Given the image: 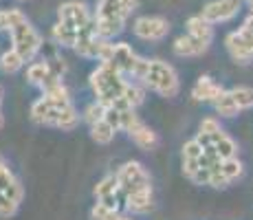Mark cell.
<instances>
[{
  "label": "cell",
  "mask_w": 253,
  "mask_h": 220,
  "mask_svg": "<svg viewBox=\"0 0 253 220\" xmlns=\"http://www.w3.org/2000/svg\"><path fill=\"white\" fill-rule=\"evenodd\" d=\"M137 9V0H97L95 33L99 38L113 40L126 27V20Z\"/></svg>",
  "instance_id": "obj_1"
},
{
  "label": "cell",
  "mask_w": 253,
  "mask_h": 220,
  "mask_svg": "<svg viewBox=\"0 0 253 220\" xmlns=\"http://www.w3.org/2000/svg\"><path fill=\"white\" fill-rule=\"evenodd\" d=\"M128 86L126 75L115 68L110 62H101L95 71L90 73V88L95 92V99L104 106L115 104L119 97H124V90Z\"/></svg>",
  "instance_id": "obj_2"
},
{
  "label": "cell",
  "mask_w": 253,
  "mask_h": 220,
  "mask_svg": "<svg viewBox=\"0 0 253 220\" xmlns=\"http://www.w3.org/2000/svg\"><path fill=\"white\" fill-rule=\"evenodd\" d=\"M31 119L40 126H48V128H60V130H73L80 124V112L75 106H57L48 101L46 97H40L36 104L31 106Z\"/></svg>",
  "instance_id": "obj_3"
},
{
  "label": "cell",
  "mask_w": 253,
  "mask_h": 220,
  "mask_svg": "<svg viewBox=\"0 0 253 220\" xmlns=\"http://www.w3.org/2000/svg\"><path fill=\"white\" fill-rule=\"evenodd\" d=\"M145 88H150L152 92L165 97V99H172V97L178 95L181 90V82H178V73L174 71L172 64L163 60H150L148 71H145V77L141 82Z\"/></svg>",
  "instance_id": "obj_4"
},
{
  "label": "cell",
  "mask_w": 253,
  "mask_h": 220,
  "mask_svg": "<svg viewBox=\"0 0 253 220\" xmlns=\"http://www.w3.org/2000/svg\"><path fill=\"white\" fill-rule=\"evenodd\" d=\"M24 198V189L7 161L0 156V218H11Z\"/></svg>",
  "instance_id": "obj_5"
},
{
  "label": "cell",
  "mask_w": 253,
  "mask_h": 220,
  "mask_svg": "<svg viewBox=\"0 0 253 220\" xmlns=\"http://www.w3.org/2000/svg\"><path fill=\"white\" fill-rule=\"evenodd\" d=\"M106 62H110L115 68H119L124 75L132 77V80H139V82H143L145 71H148V64H150V60L139 57L137 53L132 51V46L126 42H113L110 55Z\"/></svg>",
  "instance_id": "obj_6"
},
{
  "label": "cell",
  "mask_w": 253,
  "mask_h": 220,
  "mask_svg": "<svg viewBox=\"0 0 253 220\" xmlns=\"http://www.w3.org/2000/svg\"><path fill=\"white\" fill-rule=\"evenodd\" d=\"M57 22L73 29L80 38L95 33V18L90 16L88 7L84 2H80V0H69V2L60 4V9H57Z\"/></svg>",
  "instance_id": "obj_7"
},
{
  "label": "cell",
  "mask_w": 253,
  "mask_h": 220,
  "mask_svg": "<svg viewBox=\"0 0 253 220\" xmlns=\"http://www.w3.org/2000/svg\"><path fill=\"white\" fill-rule=\"evenodd\" d=\"M9 36H11L13 48L20 53L24 62H33V60H36V55L42 51V44H44L42 36L36 31V27H33L27 18H24L22 22H18L16 27L9 31Z\"/></svg>",
  "instance_id": "obj_8"
},
{
  "label": "cell",
  "mask_w": 253,
  "mask_h": 220,
  "mask_svg": "<svg viewBox=\"0 0 253 220\" xmlns=\"http://www.w3.org/2000/svg\"><path fill=\"white\" fill-rule=\"evenodd\" d=\"M225 44L233 60L240 62V64H249L253 60V13L242 22V27L238 31L227 36Z\"/></svg>",
  "instance_id": "obj_9"
},
{
  "label": "cell",
  "mask_w": 253,
  "mask_h": 220,
  "mask_svg": "<svg viewBox=\"0 0 253 220\" xmlns=\"http://www.w3.org/2000/svg\"><path fill=\"white\" fill-rule=\"evenodd\" d=\"M117 180H119L124 194H132V192H139V189L152 187L148 170L139 161H128V163L121 165L119 172H117Z\"/></svg>",
  "instance_id": "obj_10"
},
{
  "label": "cell",
  "mask_w": 253,
  "mask_h": 220,
  "mask_svg": "<svg viewBox=\"0 0 253 220\" xmlns=\"http://www.w3.org/2000/svg\"><path fill=\"white\" fill-rule=\"evenodd\" d=\"M132 31H134V36L145 42H161L169 33V22L159 16H143L134 20Z\"/></svg>",
  "instance_id": "obj_11"
},
{
  "label": "cell",
  "mask_w": 253,
  "mask_h": 220,
  "mask_svg": "<svg viewBox=\"0 0 253 220\" xmlns=\"http://www.w3.org/2000/svg\"><path fill=\"white\" fill-rule=\"evenodd\" d=\"M196 139L201 141V145L203 148H209V150H213L220 159H231V156H236L238 154V143L231 139L229 134H227L225 130H216V132H211V134H205V132H198L196 134Z\"/></svg>",
  "instance_id": "obj_12"
},
{
  "label": "cell",
  "mask_w": 253,
  "mask_h": 220,
  "mask_svg": "<svg viewBox=\"0 0 253 220\" xmlns=\"http://www.w3.org/2000/svg\"><path fill=\"white\" fill-rule=\"evenodd\" d=\"M242 9V0H211L203 7L201 16L207 22L218 24V22H227L231 18L238 16V11Z\"/></svg>",
  "instance_id": "obj_13"
},
{
  "label": "cell",
  "mask_w": 253,
  "mask_h": 220,
  "mask_svg": "<svg viewBox=\"0 0 253 220\" xmlns=\"http://www.w3.org/2000/svg\"><path fill=\"white\" fill-rule=\"evenodd\" d=\"M95 198L97 203H104L113 209H119L121 203H126V194L121 189L119 180H117V174H108L97 183L95 187Z\"/></svg>",
  "instance_id": "obj_14"
},
{
  "label": "cell",
  "mask_w": 253,
  "mask_h": 220,
  "mask_svg": "<svg viewBox=\"0 0 253 220\" xmlns=\"http://www.w3.org/2000/svg\"><path fill=\"white\" fill-rule=\"evenodd\" d=\"M203 152H205V148L201 145V141L198 139L185 141V145H183V174L187 176L189 180L194 178V174H196L198 168H201Z\"/></svg>",
  "instance_id": "obj_15"
},
{
  "label": "cell",
  "mask_w": 253,
  "mask_h": 220,
  "mask_svg": "<svg viewBox=\"0 0 253 220\" xmlns=\"http://www.w3.org/2000/svg\"><path fill=\"white\" fill-rule=\"evenodd\" d=\"M225 92V88L220 84H216V82L211 80V77H201V80L194 84L192 88V97L194 101H205V104H213V101L218 99V97Z\"/></svg>",
  "instance_id": "obj_16"
},
{
  "label": "cell",
  "mask_w": 253,
  "mask_h": 220,
  "mask_svg": "<svg viewBox=\"0 0 253 220\" xmlns=\"http://www.w3.org/2000/svg\"><path fill=\"white\" fill-rule=\"evenodd\" d=\"M174 53H176L178 57H198L203 55V53L209 48V44L201 42L198 38L189 36V33H185V36H178L176 40H174Z\"/></svg>",
  "instance_id": "obj_17"
},
{
  "label": "cell",
  "mask_w": 253,
  "mask_h": 220,
  "mask_svg": "<svg viewBox=\"0 0 253 220\" xmlns=\"http://www.w3.org/2000/svg\"><path fill=\"white\" fill-rule=\"evenodd\" d=\"M126 209L130 214H148L150 209L154 207V194H152V187H145V189H139V192H132V194H126Z\"/></svg>",
  "instance_id": "obj_18"
},
{
  "label": "cell",
  "mask_w": 253,
  "mask_h": 220,
  "mask_svg": "<svg viewBox=\"0 0 253 220\" xmlns=\"http://www.w3.org/2000/svg\"><path fill=\"white\" fill-rule=\"evenodd\" d=\"M128 134H130V139H132V143L141 150H154L157 143H159L157 132H154L152 128H148L143 121H137V124L130 126Z\"/></svg>",
  "instance_id": "obj_19"
},
{
  "label": "cell",
  "mask_w": 253,
  "mask_h": 220,
  "mask_svg": "<svg viewBox=\"0 0 253 220\" xmlns=\"http://www.w3.org/2000/svg\"><path fill=\"white\" fill-rule=\"evenodd\" d=\"M27 82L33 86H40V88H46L51 86L53 82H60V77L53 75L51 66H48V62H33L31 66L27 68Z\"/></svg>",
  "instance_id": "obj_20"
},
{
  "label": "cell",
  "mask_w": 253,
  "mask_h": 220,
  "mask_svg": "<svg viewBox=\"0 0 253 220\" xmlns=\"http://www.w3.org/2000/svg\"><path fill=\"white\" fill-rule=\"evenodd\" d=\"M187 33L189 36H194V38H198L201 42H205V44H211L213 40V27H211V22H207L203 16H192L187 20Z\"/></svg>",
  "instance_id": "obj_21"
},
{
  "label": "cell",
  "mask_w": 253,
  "mask_h": 220,
  "mask_svg": "<svg viewBox=\"0 0 253 220\" xmlns=\"http://www.w3.org/2000/svg\"><path fill=\"white\" fill-rule=\"evenodd\" d=\"M42 97H46L48 101H53V104H57V106H69V104H73L69 88L62 84V80L60 82H53V84L46 86V88H42Z\"/></svg>",
  "instance_id": "obj_22"
},
{
  "label": "cell",
  "mask_w": 253,
  "mask_h": 220,
  "mask_svg": "<svg viewBox=\"0 0 253 220\" xmlns=\"http://www.w3.org/2000/svg\"><path fill=\"white\" fill-rule=\"evenodd\" d=\"M24 64H27V62L22 60V55L13 46L0 55V71H2L4 75H13V73H18Z\"/></svg>",
  "instance_id": "obj_23"
},
{
  "label": "cell",
  "mask_w": 253,
  "mask_h": 220,
  "mask_svg": "<svg viewBox=\"0 0 253 220\" xmlns=\"http://www.w3.org/2000/svg\"><path fill=\"white\" fill-rule=\"evenodd\" d=\"M115 134H117V130L106 119H101V121H97V124L90 126L92 141H95V143H99V145H108L110 141L115 139Z\"/></svg>",
  "instance_id": "obj_24"
},
{
  "label": "cell",
  "mask_w": 253,
  "mask_h": 220,
  "mask_svg": "<svg viewBox=\"0 0 253 220\" xmlns=\"http://www.w3.org/2000/svg\"><path fill=\"white\" fill-rule=\"evenodd\" d=\"M213 106H216V112L220 117H236L238 112H240V108H238L236 99H233L231 90H225L220 97H218L216 101H213Z\"/></svg>",
  "instance_id": "obj_25"
},
{
  "label": "cell",
  "mask_w": 253,
  "mask_h": 220,
  "mask_svg": "<svg viewBox=\"0 0 253 220\" xmlns=\"http://www.w3.org/2000/svg\"><path fill=\"white\" fill-rule=\"evenodd\" d=\"M24 18L27 16H24L20 9H0V31H11Z\"/></svg>",
  "instance_id": "obj_26"
},
{
  "label": "cell",
  "mask_w": 253,
  "mask_h": 220,
  "mask_svg": "<svg viewBox=\"0 0 253 220\" xmlns=\"http://www.w3.org/2000/svg\"><path fill=\"white\" fill-rule=\"evenodd\" d=\"M231 95H233V99H236V104L240 110L253 108V88H249V86L231 88Z\"/></svg>",
  "instance_id": "obj_27"
},
{
  "label": "cell",
  "mask_w": 253,
  "mask_h": 220,
  "mask_svg": "<svg viewBox=\"0 0 253 220\" xmlns=\"http://www.w3.org/2000/svg\"><path fill=\"white\" fill-rule=\"evenodd\" d=\"M220 172L225 174V178L229 180H236L242 176V163L236 159V156H231V159H222L220 161Z\"/></svg>",
  "instance_id": "obj_28"
},
{
  "label": "cell",
  "mask_w": 253,
  "mask_h": 220,
  "mask_svg": "<svg viewBox=\"0 0 253 220\" xmlns=\"http://www.w3.org/2000/svg\"><path fill=\"white\" fill-rule=\"evenodd\" d=\"M104 117H106V106L101 104V101H97V99L84 108V121H86L88 126L97 124V121H101Z\"/></svg>",
  "instance_id": "obj_29"
},
{
  "label": "cell",
  "mask_w": 253,
  "mask_h": 220,
  "mask_svg": "<svg viewBox=\"0 0 253 220\" xmlns=\"http://www.w3.org/2000/svg\"><path fill=\"white\" fill-rule=\"evenodd\" d=\"M119 209H113V207H108V205H104V203H97L95 207L90 209V218L92 220H119Z\"/></svg>",
  "instance_id": "obj_30"
},
{
  "label": "cell",
  "mask_w": 253,
  "mask_h": 220,
  "mask_svg": "<svg viewBox=\"0 0 253 220\" xmlns=\"http://www.w3.org/2000/svg\"><path fill=\"white\" fill-rule=\"evenodd\" d=\"M124 97H126V101H128L132 108H137V106L143 104V99H145V92H143V88H141L139 84H130L128 82V86H126V90H124Z\"/></svg>",
  "instance_id": "obj_31"
},
{
  "label": "cell",
  "mask_w": 253,
  "mask_h": 220,
  "mask_svg": "<svg viewBox=\"0 0 253 220\" xmlns=\"http://www.w3.org/2000/svg\"><path fill=\"white\" fill-rule=\"evenodd\" d=\"M220 130V121L213 119V117H207V119L201 121V128H198V132H205V134H211V132Z\"/></svg>",
  "instance_id": "obj_32"
},
{
  "label": "cell",
  "mask_w": 253,
  "mask_h": 220,
  "mask_svg": "<svg viewBox=\"0 0 253 220\" xmlns=\"http://www.w3.org/2000/svg\"><path fill=\"white\" fill-rule=\"evenodd\" d=\"M119 220H132V218H130V216H124V214H121V216H119Z\"/></svg>",
  "instance_id": "obj_33"
},
{
  "label": "cell",
  "mask_w": 253,
  "mask_h": 220,
  "mask_svg": "<svg viewBox=\"0 0 253 220\" xmlns=\"http://www.w3.org/2000/svg\"><path fill=\"white\" fill-rule=\"evenodd\" d=\"M249 2V9H251V13H253V0H247Z\"/></svg>",
  "instance_id": "obj_34"
},
{
  "label": "cell",
  "mask_w": 253,
  "mask_h": 220,
  "mask_svg": "<svg viewBox=\"0 0 253 220\" xmlns=\"http://www.w3.org/2000/svg\"><path fill=\"white\" fill-rule=\"evenodd\" d=\"M0 126H2V115H0Z\"/></svg>",
  "instance_id": "obj_35"
},
{
  "label": "cell",
  "mask_w": 253,
  "mask_h": 220,
  "mask_svg": "<svg viewBox=\"0 0 253 220\" xmlns=\"http://www.w3.org/2000/svg\"><path fill=\"white\" fill-rule=\"evenodd\" d=\"M0 97H2V88H0Z\"/></svg>",
  "instance_id": "obj_36"
},
{
  "label": "cell",
  "mask_w": 253,
  "mask_h": 220,
  "mask_svg": "<svg viewBox=\"0 0 253 220\" xmlns=\"http://www.w3.org/2000/svg\"><path fill=\"white\" fill-rule=\"evenodd\" d=\"M20 2H24V0H20Z\"/></svg>",
  "instance_id": "obj_37"
}]
</instances>
